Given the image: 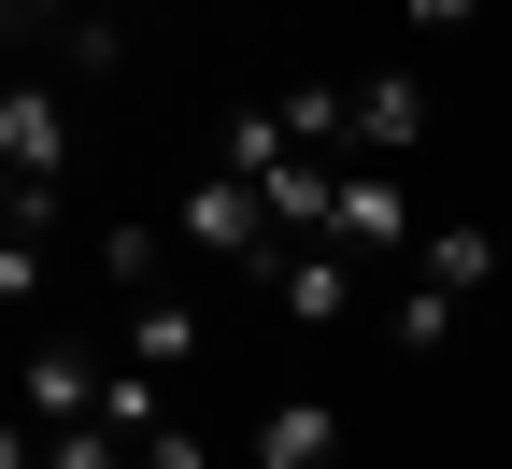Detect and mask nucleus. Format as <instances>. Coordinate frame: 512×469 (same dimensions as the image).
I'll return each instance as SVG.
<instances>
[{"instance_id": "f257e3e1", "label": "nucleus", "mask_w": 512, "mask_h": 469, "mask_svg": "<svg viewBox=\"0 0 512 469\" xmlns=\"http://www.w3.org/2000/svg\"><path fill=\"white\" fill-rule=\"evenodd\" d=\"M171 242L185 256H214V271H242V285H285V228H271V199H256L242 171H200V185H185V214H171Z\"/></svg>"}, {"instance_id": "f03ea898", "label": "nucleus", "mask_w": 512, "mask_h": 469, "mask_svg": "<svg viewBox=\"0 0 512 469\" xmlns=\"http://www.w3.org/2000/svg\"><path fill=\"white\" fill-rule=\"evenodd\" d=\"M328 242H342V256L427 242V228H413V185H399V157H356V171H342V199H328Z\"/></svg>"}, {"instance_id": "7ed1b4c3", "label": "nucleus", "mask_w": 512, "mask_h": 469, "mask_svg": "<svg viewBox=\"0 0 512 469\" xmlns=\"http://www.w3.org/2000/svg\"><path fill=\"white\" fill-rule=\"evenodd\" d=\"M356 271H370V256H342V242H299V256H285V285H271V313L299 327V342H328V327L356 313Z\"/></svg>"}, {"instance_id": "20e7f679", "label": "nucleus", "mask_w": 512, "mask_h": 469, "mask_svg": "<svg viewBox=\"0 0 512 469\" xmlns=\"http://www.w3.org/2000/svg\"><path fill=\"white\" fill-rule=\"evenodd\" d=\"M0 171H15V185H57V171H72V100H57V86H15V100H0Z\"/></svg>"}, {"instance_id": "39448f33", "label": "nucleus", "mask_w": 512, "mask_h": 469, "mask_svg": "<svg viewBox=\"0 0 512 469\" xmlns=\"http://www.w3.org/2000/svg\"><path fill=\"white\" fill-rule=\"evenodd\" d=\"M512 271V228H427L413 242V285H441V299H484Z\"/></svg>"}, {"instance_id": "423d86ee", "label": "nucleus", "mask_w": 512, "mask_h": 469, "mask_svg": "<svg viewBox=\"0 0 512 469\" xmlns=\"http://www.w3.org/2000/svg\"><path fill=\"white\" fill-rule=\"evenodd\" d=\"M413 143H427V86L413 72H370L356 86V157H413Z\"/></svg>"}, {"instance_id": "0eeeda50", "label": "nucleus", "mask_w": 512, "mask_h": 469, "mask_svg": "<svg viewBox=\"0 0 512 469\" xmlns=\"http://www.w3.org/2000/svg\"><path fill=\"white\" fill-rule=\"evenodd\" d=\"M328 455H342V398H285L256 427V469H328Z\"/></svg>"}, {"instance_id": "6e6552de", "label": "nucleus", "mask_w": 512, "mask_h": 469, "mask_svg": "<svg viewBox=\"0 0 512 469\" xmlns=\"http://www.w3.org/2000/svg\"><path fill=\"white\" fill-rule=\"evenodd\" d=\"M100 384H114V370H86L72 342H57V356H29V413H43V427H86V413H100Z\"/></svg>"}, {"instance_id": "1a4fd4ad", "label": "nucleus", "mask_w": 512, "mask_h": 469, "mask_svg": "<svg viewBox=\"0 0 512 469\" xmlns=\"http://www.w3.org/2000/svg\"><path fill=\"white\" fill-rule=\"evenodd\" d=\"M200 342H214V327H200V299H143V327H128V356H143L157 384H171L185 356H200Z\"/></svg>"}, {"instance_id": "9d476101", "label": "nucleus", "mask_w": 512, "mask_h": 469, "mask_svg": "<svg viewBox=\"0 0 512 469\" xmlns=\"http://www.w3.org/2000/svg\"><path fill=\"white\" fill-rule=\"evenodd\" d=\"M456 313H470V299H441V285H399V313H384V327H399V356H441V342H456Z\"/></svg>"}, {"instance_id": "9b49d317", "label": "nucleus", "mask_w": 512, "mask_h": 469, "mask_svg": "<svg viewBox=\"0 0 512 469\" xmlns=\"http://www.w3.org/2000/svg\"><path fill=\"white\" fill-rule=\"evenodd\" d=\"M100 427H128V441H157V427H171V398H157V370H114V384H100Z\"/></svg>"}, {"instance_id": "f8f14e48", "label": "nucleus", "mask_w": 512, "mask_h": 469, "mask_svg": "<svg viewBox=\"0 0 512 469\" xmlns=\"http://www.w3.org/2000/svg\"><path fill=\"white\" fill-rule=\"evenodd\" d=\"M100 271H114L128 299H143V285H157V228H114V242H100Z\"/></svg>"}, {"instance_id": "ddd939ff", "label": "nucleus", "mask_w": 512, "mask_h": 469, "mask_svg": "<svg viewBox=\"0 0 512 469\" xmlns=\"http://www.w3.org/2000/svg\"><path fill=\"white\" fill-rule=\"evenodd\" d=\"M399 29L413 43H456V29H484V0H399Z\"/></svg>"}, {"instance_id": "4468645a", "label": "nucleus", "mask_w": 512, "mask_h": 469, "mask_svg": "<svg viewBox=\"0 0 512 469\" xmlns=\"http://www.w3.org/2000/svg\"><path fill=\"white\" fill-rule=\"evenodd\" d=\"M143 469H214V455H200V427H157V441H143Z\"/></svg>"}, {"instance_id": "2eb2a0df", "label": "nucleus", "mask_w": 512, "mask_h": 469, "mask_svg": "<svg viewBox=\"0 0 512 469\" xmlns=\"http://www.w3.org/2000/svg\"><path fill=\"white\" fill-rule=\"evenodd\" d=\"M86 0H15V43H43V29H72Z\"/></svg>"}, {"instance_id": "dca6fc26", "label": "nucleus", "mask_w": 512, "mask_h": 469, "mask_svg": "<svg viewBox=\"0 0 512 469\" xmlns=\"http://www.w3.org/2000/svg\"><path fill=\"white\" fill-rule=\"evenodd\" d=\"M15 469H43V455H29V427H15Z\"/></svg>"}]
</instances>
